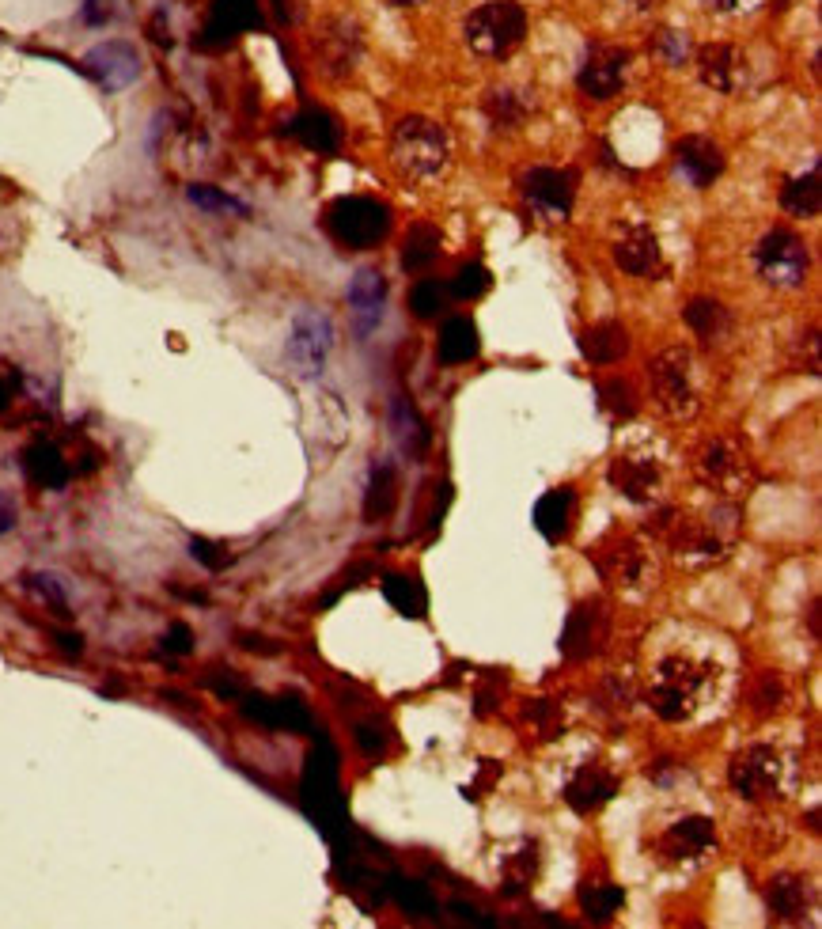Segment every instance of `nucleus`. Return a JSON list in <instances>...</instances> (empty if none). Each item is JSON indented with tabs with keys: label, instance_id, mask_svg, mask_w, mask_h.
<instances>
[{
	"label": "nucleus",
	"instance_id": "obj_1",
	"mask_svg": "<svg viewBox=\"0 0 822 929\" xmlns=\"http://www.w3.org/2000/svg\"><path fill=\"white\" fill-rule=\"evenodd\" d=\"M716 691V668L709 660H697L690 653H671L656 664V672L648 679V706L656 717L682 725L694 721L697 713L709 706Z\"/></svg>",
	"mask_w": 822,
	"mask_h": 929
},
{
	"label": "nucleus",
	"instance_id": "obj_2",
	"mask_svg": "<svg viewBox=\"0 0 822 929\" xmlns=\"http://www.w3.org/2000/svg\"><path fill=\"white\" fill-rule=\"evenodd\" d=\"M304 808H307V816L319 823L322 835L330 838V842L349 831L345 797H341V785H338V751L326 744V740H319V747L307 755Z\"/></svg>",
	"mask_w": 822,
	"mask_h": 929
},
{
	"label": "nucleus",
	"instance_id": "obj_3",
	"mask_svg": "<svg viewBox=\"0 0 822 929\" xmlns=\"http://www.w3.org/2000/svg\"><path fill=\"white\" fill-rule=\"evenodd\" d=\"M463 38L474 54L508 57L527 38V12L516 0H485L466 16Z\"/></svg>",
	"mask_w": 822,
	"mask_h": 929
},
{
	"label": "nucleus",
	"instance_id": "obj_4",
	"mask_svg": "<svg viewBox=\"0 0 822 929\" xmlns=\"http://www.w3.org/2000/svg\"><path fill=\"white\" fill-rule=\"evenodd\" d=\"M447 133L440 122L432 118H421V114H410L394 126V141H391V156L394 164L402 167L410 179H436L447 167Z\"/></svg>",
	"mask_w": 822,
	"mask_h": 929
},
{
	"label": "nucleus",
	"instance_id": "obj_5",
	"mask_svg": "<svg viewBox=\"0 0 822 929\" xmlns=\"http://www.w3.org/2000/svg\"><path fill=\"white\" fill-rule=\"evenodd\" d=\"M652 399L671 418H694L701 406V383H697V361L690 349L671 346L652 361Z\"/></svg>",
	"mask_w": 822,
	"mask_h": 929
},
{
	"label": "nucleus",
	"instance_id": "obj_6",
	"mask_svg": "<svg viewBox=\"0 0 822 929\" xmlns=\"http://www.w3.org/2000/svg\"><path fill=\"white\" fill-rule=\"evenodd\" d=\"M788 759L773 744H747L735 751L728 763V782H732L735 797L743 801H773L785 797Z\"/></svg>",
	"mask_w": 822,
	"mask_h": 929
},
{
	"label": "nucleus",
	"instance_id": "obj_7",
	"mask_svg": "<svg viewBox=\"0 0 822 929\" xmlns=\"http://www.w3.org/2000/svg\"><path fill=\"white\" fill-rule=\"evenodd\" d=\"M330 236L345 243L349 251H372L379 239L391 232V209L376 198H338L326 213Z\"/></svg>",
	"mask_w": 822,
	"mask_h": 929
},
{
	"label": "nucleus",
	"instance_id": "obj_8",
	"mask_svg": "<svg viewBox=\"0 0 822 929\" xmlns=\"http://www.w3.org/2000/svg\"><path fill=\"white\" fill-rule=\"evenodd\" d=\"M754 270L773 289H800L811 270L807 243L792 228H773L754 247Z\"/></svg>",
	"mask_w": 822,
	"mask_h": 929
},
{
	"label": "nucleus",
	"instance_id": "obj_9",
	"mask_svg": "<svg viewBox=\"0 0 822 929\" xmlns=\"http://www.w3.org/2000/svg\"><path fill=\"white\" fill-rule=\"evenodd\" d=\"M330 349H334V319L319 308L296 311L292 330H288V346H285V357H288V365H292V372H296L300 380H319Z\"/></svg>",
	"mask_w": 822,
	"mask_h": 929
},
{
	"label": "nucleus",
	"instance_id": "obj_10",
	"mask_svg": "<svg viewBox=\"0 0 822 929\" xmlns=\"http://www.w3.org/2000/svg\"><path fill=\"white\" fill-rule=\"evenodd\" d=\"M610 486L637 501V505H652L667 493V471H663V459L652 456L648 448H637V452H622V456L610 463Z\"/></svg>",
	"mask_w": 822,
	"mask_h": 929
},
{
	"label": "nucleus",
	"instance_id": "obj_11",
	"mask_svg": "<svg viewBox=\"0 0 822 929\" xmlns=\"http://www.w3.org/2000/svg\"><path fill=\"white\" fill-rule=\"evenodd\" d=\"M697 474L705 486H713L724 497H735L751 486V456L747 448L732 437H720L713 444H705V452L697 459Z\"/></svg>",
	"mask_w": 822,
	"mask_h": 929
},
{
	"label": "nucleus",
	"instance_id": "obj_12",
	"mask_svg": "<svg viewBox=\"0 0 822 929\" xmlns=\"http://www.w3.org/2000/svg\"><path fill=\"white\" fill-rule=\"evenodd\" d=\"M523 198L538 217L565 220L572 213L576 179H572V171H561V167H531L523 175Z\"/></svg>",
	"mask_w": 822,
	"mask_h": 929
},
{
	"label": "nucleus",
	"instance_id": "obj_13",
	"mask_svg": "<svg viewBox=\"0 0 822 929\" xmlns=\"http://www.w3.org/2000/svg\"><path fill=\"white\" fill-rule=\"evenodd\" d=\"M629 76V50L622 46H591L588 61L580 65L576 84L588 99H614Z\"/></svg>",
	"mask_w": 822,
	"mask_h": 929
},
{
	"label": "nucleus",
	"instance_id": "obj_14",
	"mask_svg": "<svg viewBox=\"0 0 822 929\" xmlns=\"http://www.w3.org/2000/svg\"><path fill=\"white\" fill-rule=\"evenodd\" d=\"M716 846V827L709 816H682L679 823H671L660 838H656V854L663 861H701Z\"/></svg>",
	"mask_w": 822,
	"mask_h": 929
},
{
	"label": "nucleus",
	"instance_id": "obj_15",
	"mask_svg": "<svg viewBox=\"0 0 822 929\" xmlns=\"http://www.w3.org/2000/svg\"><path fill=\"white\" fill-rule=\"evenodd\" d=\"M724 164H728V160H724V148L716 145L713 137L690 133V137H682L679 145H675V167H679V175L694 186V190L713 186L716 179L724 175Z\"/></svg>",
	"mask_w": 822,
	"mask_h": 929
},
{
	"label": "nucleus",
	"instance_id": "obj_16",
	"mask_svg": "<svg viewBox=\"0 0 822 929\" xmlns=\"http://www.w3.org/2000/svg\"><path fill=\"white\" fill-rule=\"evenodd\" d=\"M349 311H353V327L360 338H368L383 319V304H387V277L379 274L376 266H360L357 274L349 277Z\"/></svg>",
	"mask_w": 822,
	"mask_h": 929
},
{
	"label": "nucleus",
	"instance_id": "obj_17",
	"mask_svg": "<svg viewBox=\"0 0 822 929\" xmlns=\"http://www.w3.org/2000/svg\"><path fill=\"white\" fill-rule=\"evenodd\" d=\"M697 73H701V84L713 88L720 95H732L743 88L747 80V57L739 46H728V42H713V46H701L697 54Z\"/></svg>",
	"mask_w": 822,
	"mask_h": 929
},
{
	"label": "nucleus",
	"instance_id": "obj_18",
	"mask_svg": "<svg viewBox=\"0 0 822 929\" xmlns=\"http://www.w3.org/2000/svg\"><path fill=\"white\" fill-rule=\"evenodd\" d=\"M88 73L107 88V92H122L141 76V57L129 42H103L84 57Z\"/></svg>",
	"mask_w": 822,
	"mask_h": 929
},
{
	"label": "nucleus",
	"instance_id": "obj_19",
	"mask_svg": "<svg viewBox=\"0 0 822 929\" xmlns=\"http://www.w3.org/2000/svg\"><path fill=\"white\" fill-rule=\"evenodd\" d=\"M607 611L599 607V603H584V607H576L569 615V622H565V634H561V653L569 656V660H588L591 653H599L603 649V641H607Z\"/></svg>",
	"mask_w": 822,
	"mask_h": 929
},
{
	"label": "nucleus",
	"instance_id": "obj_20",
	"mask_svg": "<svg viewBox=\"0 0 822 929\" xmlns=\"http://www.w3.org/2000/svg\"><path fill=\"white\" fill-rule=\"evenodd\" d=\"M614 793H618V774L607 770L603 763H584L565 782V804H569L572 812H580V816L603 808Z\"/></svg>",
	"mask_w": 822,
	"mask_h": 929
},
{
	"label": "nucleus",
	"instance_id": "obj_21",
	"mask_svg": "<svg viewBox=\"0 0 822 929\" xmlns=\"http://www.w3.org/2000/svg\"><path fill=\"white\" fill-rule=\"evenodd\" d=\"M614 266L629 277H656L663 270V251L660 239L652 236L644 224H633L622 232V239L614 243Z\"/></svg>",
	"mask_w": 822,
	"mask_h": 929
},
{
	"label": "nucleus",
	"instance_id": "obj_22",
	"mask_svg": "<svg viewBox=\"0 0 822 929\" xmlns=\"http://www.w3.org/2000/svg\"><path fill=\"white\" fill-rule=\"evenodd\" d=\"M766 903L777 922H800L804 914L815 911V888L804 876H773L766 884Z\"/></svg>",
	"mask_w": 822,
	"mask_h": 929
},
{
	"label": "nucleus",
	"instance_id": "obj_23",
	"mask_svg": "<svg viewBox=\"0 0 822 929\" xmlns=\"http://www.w3.org/2000/svg\"><path fill=\"white\" fill-rule=\"evenodd\" d=\"M243 713L251 721H262L266 729L311 732V713L296 698H243Z\"/></svg>",
	"mask_w": 822,
	"mask_h": 929
},
{
	"label": "nucleus",
	"instance_id": "obj_24",
	"mask_svg": "<svg viewBox=\"0 0 822 929\" xmlns=\"http://www.w3.org/2000/svg\"><path fill=\"white\" fill-rule=\"evenodd\" d=\"M819 205H822V186H819V160L792 175L785 186H781V209L788 217H800V220H815L819 217Z\"/></svg>",
	"mask_w": 822,
	"mask_h": 929
},
{
	"label": "nucleus",
	"instance_id": "obj_25",
	"mask_svg": "<svg viewBox=\"0 0 822 929\" xmlns=\"http://www.w3.org/2000/svg\"><path fill=\"white\" fill-rule=\"evenodd\" d=\"M572 512H576V493H572L569 486L542 493V497H538V505H535V528L542 531L550 543H557V539H565V535H569Z\"/></svg>",
	"mask_w": 822,
	"mask_h": 929
},
{
	"label": "nucleus",
	"instance_id": "obj_26",
	"mask_svg": "<svg viewBox=\"0 0 822 929\" xmlns=\"http://www.w3.org/2000/svg\"><path fill=\"white\" fill-rule=\"evenodd\" d=\"M576 899H580V911L588 914L591 922H607L610 914L626 903V892H622V884H614V880H607L603 873H595V876H584Z\"/></svg>",
	"mask_w": 822,
	"mask_h": 929
},
{
	"label": "nucleus",
	"instance_id": "obj_27",
	"mask_svg": "<svg viewBox=\"0 0 822 929\" xmlns=\"http://www.w3.org/2000/svg\"><path fill=\"white\" fill-rule=\"evenodd\" d=\"M629 338H626V327L622 323H595V327H588L584 334H580V349H584V357H588L591 365H614V361H622V353H626Z\"/></svg>",
	"mask_w": 822,
	"mask_h": 929
},
{
	"label": "nucleus",
	"instance_id": "obj_28",
	"mask_svg": "<svg viewBox=\"0 0 822 929\" xmlns=\"http://www.w3.org/2000/svg\"><path fill=\"white\" fill-rule=\"evenodd\" d=\"M436 349H440V361H444V365H466V361H474L478 349H482L478 327H474L470 319H463V315L447 319L444 330H440V346Z\"/></svg>",
	"mask_w": 822,
	"mask_h": 929
},
{
	"label": "nucleus",
	"instance_id": "obj_29",
	"mask_svg": "<svg viewBox=\"0 0 822 929\" xmlns=\"http://www.w3.org/2000/svg\"><path fill=\"white\" fill-rule=\"evenodd\" d=\"M292 133H296L311 152H338V145H341V129L326 110H304V114L292 122Z\"/></svg>",
	"mask_w": 822,
	"mask_h": 929
},
{
	"label": "nucleus",
	"instance_id": "obj_30",
	"mask_svg": "<svg viewBox=\"0 0 822 929\" xmlns=\"http://www.w3.org/2000/svg\"><path fill=\"white\" fill-rule=\"evenodd\" d=\"M27 474L35 478L38 486H46V490H61L65 482L72 478V467L69 459L57 452L54 444H35L31 452H27Z\"/></svg>",
	"mask_w": 822,
	"mask_h": 929
},
{
	"label": "nucleus",
	"instance_id": "obj_31",
	"mask_svg": "<svg viewBox=\"0 0 822 929\" xmlns=\"http://www.w3.org/2000/svg\"><path fill=\"white\" fill-rule=\"evenodd\" d=\"M682 315H686L690 330H694L697 338H705V342L724 338V334H728V327H732V315H728V308H724L720 300H705V296L690 300V304L682 308Z\"/></svg>",
	"mask_w": 822,
	"mask_h": 929
},
{
	"label": "nucleus",
	"instance_id": "obj_32",
	"mask_svg": "<svg viewBox=\"0 0 822 929\" xmlns=\"http://www.w3.org/2000/svg\"><path fill=\"white\" fill-rule=\"evenodd\" d=\"M394 437H398V444H402V452L410 459H421L425 456V448H429V440H432V433H429V425L421 421V414L413 410L410 402H394Z\"/></svg>",
	"mask_w": 822,
	"mask_h": 929
},
{
	"label": "nucleus",
	"instance_id": "obj_33",
	"mask_svg": "<svg viewBox=\"0 0 822 929\" xmlns=\"http://www.w3.org/2000/svg\"><path fill=\"white\" fill-rule=\"evenodd\" d=\"M383 592H387V600H391L406 619H421V615L429 611V592H425V584L417 581V577L391 573V577L383 581Z\"/></svg>",
	"mask_w": 822,
	"mask_h": 929
},
{
	"label": "nucleus",
	"instance_id": "obj_34",
	"mask_svg": "<svg viewBox=\"0 0 822 929\" xmlns=\"http://www.w3.org/2000/svg\"><path fill=\"white\" fill-rule=\"evenodd\" d=\"M527 110H531V99H527V92H512V88H493V92L485 95V114H489V122L497 129H516L523 118H527Z\"/></svg>",
	"mask_w": 822,
	"mask_h": 929
},
{
	"label": "nucleus",
	"instance_id": "obj_35",
	"mask_svg": "<svg viewBox=\"0 0 822 929\" xmlns=\"http://www.w3.org/2000/svg\"><path fill=\"white\" fill-rule=\"evenodd\" d=\"M398 501V478H394L391 463H376L372 467V478H368V493H364V516L368 520H379L387 516Z\"/></svg>",
	"mask_w": 822,
	"mask_h": 929
},
{
	"label": "nucleus",
	"instance_id": "obj_36",
	"mask_svg": "<svg viewBox=\"0 0 822 929\" xmlns=\"http://www.w3.org/2000/svg\"><path fill=\"white\" fill-rule=\"evenodd\" d=\"M603 569H607V577L618 588H633V584H641L644 577H648V565H644V554L641 547H633V543H622V547H614L603 558Z\"/></svg>",
	"mask_w": 822,
	"mask_h": 929
},
{
	"label": "nucleus",
	"instance_id": "obj_37",
	"mask_svg": "<svg viewBox=\"0 0 822 929\" xmlns=\"http://www.w3.org/2000/svg\"><path fill=\"white\" fill-rule=\"evenodd\" d=\"M535 850H538L535 842H523L516 854L504 857V888H501V892L508 895V899L523 895V892H527V884L535 880V873H538V854H535Z\"/></svg>",
	"mask_w": 822,
	"mask_h": 929
},
{
	"label": "nucleus",
	"instance_id": "obj_38",
	"mask_svg": "<svg viewBox=\"0 0 822 929\" xmlns=\"http://www.w3.org/2000/svg\"><path fill=\"white\" fill-rule=\"evenodd\" d=\"M436 258H440V232L432 224H413L410 236H406L402 266L406 270H429Z\"/></svg>",
	"mask_w": 822,
	"mask_h": 929
},
{
	"label": "nucleus",
	"instance_id": "obj_39",
	"mask_svg": "<svg viewBox=\"0 0 822 929\" xmlns=\"http://www.w3.org/2000/svg\"><path fill=\"white\" fill-rule=\"evenodd\" d=\"M383 892L394 895V903L410 914H432L436 911V899H432L429 888H425V884H417V880H406V876H391V884H387Z\"/></svg>",
	"mask_w": 822,
	"mask_h": 929
},
{
	"label": "nucleus",
	"instance_id": "obj_40",
	"mask_svg": "<svg viewBox=\"0 0 822 929\" xmlns=\"http://www.w3.org/2000/svg\"><path fill=\"white\" fill-rule=\"evenodd\" d=\"M186 198L194 201L197 209H205V213H232V217H247V213H251V205H247V201H239V198H232V194H224V190L205 186V183L190 186V190H186Z\"/></svg>",
	"mask_w": 822,
	"mask_h": 929
},
{
	"label": "nucleus",
	"instance_id": "obj_41",
	"mask_svg": "<svg viewBox=\"0 0 822 929\" xmlns=\"http://www.w3.org/2000/svg\"><path fill=\"white\" fill-rule=\"evenodd\" d=\"M410 308H413V315H421V319L440 315V308H444V285H440L436 277L417 281V285H413V292H410Z\"/></svg>",
	"mask_w": 822,
	"mask_h": 929
},
{
	"label": "nucleus",
	"instance_id": "obj_42",
	"mask_svg": "<svg viewBox=\"0 0 822 929\" xmlns=\"http://www.w3.org/2000/svg\"><path fill=\"white\" fill-rule=\"evenodd\" d=\"M489 285H493L489 270H485L482 262H470V266H463V270L455 274V281H451V292H455L459 300H478L482 292H489Z\"/></svg>",
	"mask_w": 822,
	"mask_h": 929
},
{
	"label": "nucleus",
	"instance_id": "obj_43",
	"mask_svg": "<svg viewBox=\"0 0 822 929\" xmlns=\"http://www.w3.org/2000/svg\"><path fill=\"white\" fill-rule=\"evenodd\" d=\"M27 581H31V588H35L38 596H46L57 607H65V584H61V577H54V573H31Z\"/></svg>",
	"mask_w": 822,
	"mask_h": 929
},
{
	"label": "nucleus",
	"instance_id": "obj_44",
	"mask_svg": "<svg viewBox=\"0 0 822 929\" xmlns=\"http://www.w3.org/2000/svg\"><path fill=\"white\" fill-rule=\"evenodd\" d=\"M190 554H194L201 565H209V569H224V565H228L224 547H216V543H209V539H194V543H190Z\"/></svg>",
	"mask_w": 822,
	"mask_h": 929
},
{
	"label": "nucleus",
	"instance_id": "obj_45",
	"mask_svg": "<svg viewBox=\"0 0 822 929\" xmlns=\"http://www.w3.org/2000/svg\"><path fill=\"white\" fill-rule=\"evenodd\" d=\"M656 46H660L663 57H667L671 65H682V57H686V50H690V42H686V35H682V31H663Z\"/></svg>",
	"mask_w": 822,
	"mask_h": 929
},
{
	"label": "nucleus",
	"instance_id": "obj_46",
	"mask_svg": "<svg viewBox=\"0 0 822 929\" xmlns=\"http://www.w3.org/2000/svg\"><path fill=\"white\" fill-rule=\"evenodd\" d=\"M163 649H167V653H190V649H194L190 626H186V622H175V626L167 630V638H163Z\"/></svg>",
	"mask_w": 822,
	"mask_h": 929
},
{
	"label": "nucleus",
	"instance_id": "obj_47",
	"mask_svg": "<svg viewBox=\"0 0 822 929\" xmlns=\"http://www.w3.org/2000/svg\"><path fill=\"white\" fill-rule=\"evenodd\" d=\"M353 740H357V747L364 755H379V751H383V732H379V725H357Z\"/></svg>",
	"mask_w": 822,
	"mask_h": 929
},
{
	"label": "nucleus",
	"instance_id": "obj_48",
	"mask_svg": "<svg viewBox=\"0 0 822 929\" xmlns=\"http://www.w3.org/2000/svg\"><path fill=\"white\" fill-rule=\"evenodd\" d=\"M110 12H114L110 0H88V4H84V19H88V23H107Z\"/></svg>",
	"mask_w": 822,
	"mask_h": 929
},
{
	"label": "nucleus",
	"instance_id": "obj_49",
	"mask_svg": "<svg viewBox=\"0 0 822 929\" xmlns=\"http://www.w3.org/2000/svg\"><path fill=\"white\" fill-rule=\"evenodd\" d=\"M12 524H16V505H12V497H8V493L0 490V535L12 528Z\"/></svg>",
	"mask_w": 822,
	"mask_h": 929
},
{
	"label": "nucleus",
	"instance_id": "obj_50",
	"mask_svg": "<svg viewBox=\"0 0 822 929\" xmlns=\"http://www.w3.org/2000/svg\"><path fill=\"white\" fill-rule=\"evenodd\" d=\"M701 4H705V8H716V12H732L739 0H701Z\"/></svg>",
	"mask_w": 822,
	"mask_h": 929
},
{
	"label": "nucleus",
	"instance_id": "obj_51",
	"mask_svg": "<svg viewBox=\"0 0 822 929\" xmlns=\"http://www.w3.org/2000/svg\"><path fill=\"white\" fill-rule=\"evenodd\" d=\"M394 8H413V4H421V0H391Z\"/></svg>",
	"mask_w": 822,
	"mask_h": 929
},
{
	"label": "nucleus",
	"instance_id": "obj_52",
	"mask_svg": "<svg viewBox=\"0 0 822 929\" xmlns=\"http://www.w3.org/2000/svg\"><path fill=\"white\" fill-rule=\"evenodd\" d=\"M633 4H652V0H633Z\"/></svg>",
	"mask_w": 822,
	"mask_h": 929
}]
</instances>
